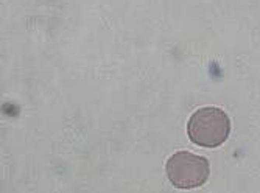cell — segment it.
Returning <instances> with one entry per match:
<instances>
[{"label":"cell","instance_id":"cell-1","mask_svg":"<svg viewBox=\"0 0 260 193\" xmlns=\"http://www.w3.org/2000/svg\"><path fill=\"white\" fill-rule=\"evenodd\" d=\"M231 133L228 114L215 106L197 109L187 123V134L195 145L204 148H217L223 145Z\"/></svg>","mask_w":260,"mask_h":193},{"label":"cell","instance_id":"cell-2","mask_svg":"<svg viewBox=\"0 0 260 193\" xmlns=\"http://www.w3.org/2000/svg\"><path fill=\"white\" fill-rule=\"evenodd\" d=\"M169 181L178 188H195L207 182L210 175L209 160L190 151H178L165 164Z\"/></svg>","mask_w":260,"mask_h":193}]
</instances>
